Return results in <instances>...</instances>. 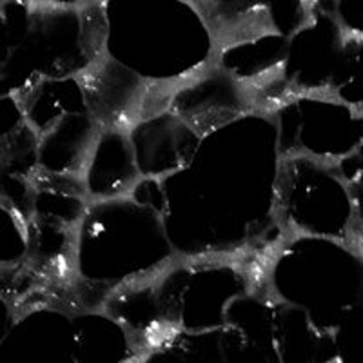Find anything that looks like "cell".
<instances>
[{"instance_id":"cell-1","label":"cell","mask_w":363,"mask_h":363,"mask_svg":"<svg viewBox=\"0 0 363 363\" xmlns=\"http://www.w3.org/2000/svg\"><path fill=\"white\" fill-rule=\"evenodd\" d=\"M106 53L145 80L178 84L211 62L215 37L189 0H102Z\"/></svg>"},{"instance_id":"cell-2","label":"cell","mask_w":363,"mask_h":363,"mask_svg":"<svg viewBox=\"0 0 363 363\" xmlns=\"http://www.w3.org/2000/svg\"><path fill=\"white\" fill-rule=\"evenodd\" d=\"M174 256L160 215L129 194L91 200L77 231V272L111 289L160 271Z\"/></svg>"},{"instance_id":"cell-3","label":"cell","mask_w":363,"mask_h":363,"mask_svg":"<svg viewBox=\"0 0 363 363\" xmlns=\"http://www.w3.org/2000/svg\"><path fill=\"white\" fill-rule=\"evenodd\" d=\"M269 281L278 300L335 330L363 298V251L345 240L287 235L272 258Z\"/></svg>"},{"instance_id":"cell-4","label":"cell","mask_w":363,"mask_h":363,"mask_svg":"<svg viewBox=\"0 0 363 363\" xmlns=\"http://www.w3.org/2000/svg\"><path fill=\"white\" fill-rule=\"evenodd\" d=\"M274 216L285 235L362 242L356 199L335 162L303 155L280 158Z\"/></svg>"},{"instance_id":"cell-5","label":"cell","mask_w":363,"mask_h":363,"mask_svg":"<svg viewBox=\"0 0 363 363\" xmlns=\"http://www.w3.org/2000/svg\"><path fill=\"white\" fill-rule=\"evenodd\" d=\"M281 157L338 162L359 144L358 109L333 93H300L271 113Z\"/></svg>"},{"instance_id":"cell-6","label":"cell","mask_w":363,"mask_h":363,"mask_svg":"<svg viewBox=\"0 0 363 363\" xmlns=\"http://www.w3.org/2000/svg\"><path fill=\"white\" fill-rule=\"evenodd\" d=\"M345 45L347 35L335 18L330 0H314L309 21L287 38L281 79L291 95L330 93Z\"/></svg>"},{"instance_id":"cell-7","label":"cell","mask_w":363,"mask_h":363,"mask_svg":"<svg viewBox=\"0 0 363 363\" xmlns=\"http://www.w3.org/2000/svg\"><path fill=\"white\" fill-rule=\"evenodd\" d=\"M169 111L203 136L238 116L255 113L256 106L247 87L213 58L174 86Z\"/></svg>"},{"instance_id":"cell-8","label":"cell","mask_w":363,"mask_h":363,"mask_svg":"<svg viewBox=\"0 0 363 363\" xmlns=\"http://www.w3.org/2000/svg\"><path fill=\"white\" fill-rule=\"evenodd\" d=\"M202 136L173 111L140 118L129 140L140 177H165L189 164Z\"/></svg>"},{"instance_id":"cell-9","label":"cell","mask_w":363,"mask_h":363,"mask_svg":"<svg viewBox=\"0 0 363 363\" xmlns=\"http://www.w3.org/2000/svg\"><path fill=\"white\" fill-rule=\"evenodd\" d=\"M129 129L102 128L91 157L84 167L82 180L87 199L104 200L125 196L140 180Z\"/></svg>"},{"instance_id":"cell-10","label":"cell","mask_w":363,"mask_h":363,"mask_svg":"<svg viewBox=\"0 0 363 363\" xmlns=\"http://www.w3.org/2000/svg\"><path fill=\"white\" fill-rule=\"evenodd\" d=\"M100 129L87 109L66 113L37 135L38 167L45 173L82 177Z\"/></svg>"},{"instance_id":"cell-11","label":"cell","mask_w":363,"mask_h":363,"mask_svg":"<svg viewBox=\"0 0 363 363\" xmlns=\"http://www.w3.org/2000/svg\"><path fill=\"white\" fill-rule=\"evenodd\" d=\"M140 358L125 327L111 314L86 313L71 318V359L73 362L118 363Z\"/></svg>"},{"instance_id":"cell-12","label":"cell","mask_w":363,"mask_h":363,"mask_svg":"<svg viewBox=\"0 0 363 363\" xmlns=\"http://www.w3.org/2000/svg\"><path fill=\"white\" fill-rule=\"evenodd\" d=\"M215 37L216 48L236 40L274 33L271 8L274 0H189Z\"/></svg>"},{"instance_id":"cell-13","label":"cell","mask_w":363,"mask_h":363,"mask_svg":"<svg viewBox=\"0 0 363 363\" xmlns=\"http://www.w3.org/2000/svg\"><path fill=\"white\" fill-rule=\"evenodd\" d=\"M330 93L351 108L363 109V38L347 37L342 66Z\"/></svg>"},{"instance_id":"cell-14","label":"cell","mask_w":363,"mask_h":363,"mask_svg":"<svg viewBox=\"0 0 363 363\" xmlns=\"http://www.w3.org/2000/svg\"><path fill=\"white\" fill-rule=\"evenodd\" d=\"M333 336L336 363H363V298L343 316Z\"/></svg>"},{"instance_id":"cell-15","label":"cell","mask_w":363,"mask_h":363,"mask_svg":"<svg viewBox=\"0 0 363 363\" xmlns=\"http://www.w3.org/2000/svg\"><path fill=\"white\" fill-rule=\"evenodd\" d=\"M330 8L347 37L363 38V0H330Z\"/></svg>"},{"instance_id":"cell-16","label":"cell","mask_w":363,"mask_h":363,"mask_svg":"<svg viewBox=\"0 0 363 363\" xmlns=\"http://www.w3.org/2000/svg\"><path fill=\"white\" fill-rule=\"evenodd\" d=\"M48 2L58 6H86L91 4V2H95V0H48Z\"/></svg>"},{"instance_id":"cell-17","label":"cell","mask_w":363,"mask_h":363,"mask_svg":"<svg viewBox=\"0 0 363 363\" xmlns=\"http://www.w3.org/2000/svg\"><path fill=\"white\" fill-rule=\"evenodd\" d=\"M358 129H359V144L358 147L363 149V109L358 111Z\"/></svg>"},{"instance_id":"cell-18","label":"cell","mask_w":363,"mask_h":363,"mask_svg":"<svg viewBox=\"0 0 363 363\" xmlns=\"http://www.w3.org/2000/svg\"><path fill=\"white\" fill-rule=\"evenodd\" d=\"M359 247H362V251H363V238H362V242H359Z\"/></svg>"}]
</instances>
